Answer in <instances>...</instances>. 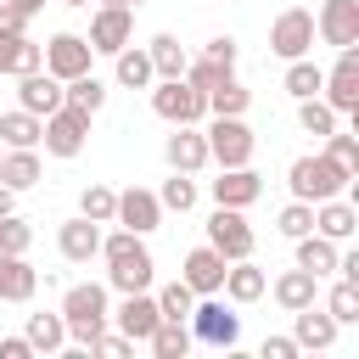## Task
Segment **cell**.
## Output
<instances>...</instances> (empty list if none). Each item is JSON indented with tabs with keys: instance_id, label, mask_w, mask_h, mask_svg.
Listing matches in <instances>:
<instances>
[{
	"instance_id": "f6af8a7d",
	"label": "cell",
	"mask_w": 359,
	"mask_h": 359,
	"mask_svg": "<svg viewBox=\"0 0 359 359\" xmlns=\"http://www.w3.org/2000/svg\"><path fill=\"white\" fill-rule=\"evenodd\" d=\"M180 79H185V84H196V90L208 95V90H213L219 79H230V73H224V67H213L208 56H196V62H185V73H180Z\"/></svg>"
},
{
	"instance_id": "5b68a950",
	"label": "cell",
	"mask_w": 359,
	"mask_h": 359,
	"mask_svg": "<svg viewBox=\"0 0 359 359\" xmlns=\"http://www.w3.org/2000/svg\"><path fill=\"white\" fill-rule=\"evenodd\" d=\"M185 325H191V342H208V348H236V337H241V320L219 303V292L196 297V309L185 314Z\"/></svg>"
},
{
	"instance_id": "7bdbcfd3",
	"label": "cell",
	"mask_w": 359,
	"mask_h": 359,
	"mask_svg": "<svg viewBox=\"0 0 359 359\" xmlns=\"http://www.w3.org/2000/svg\"><path fill=\"white\" fill-rule=\"evenodd\" d=\"M325 157H331V163H342L348 174H359V140H353V135L331 129V135H325Z\"/></svg>"
},
{
	"instance_id": "9f6ffc18",
	"label": "cell",
	"mask_w": 359,
	"mask_h": 359,
	"mask_svg": "<svg viewBox=\"0 0 359 359\" xmlns=\"http://www.w3.org/2000/svg\"><path fill=\"white\" fill-rule=\"evenodd\" d=\"M62 6H90V0H62Z\"/></svg>"
},
{
	"instance_id": "277c9868",
	"label": "cell",
	"mask_w": 359,
	"mask_h": 359,
	"mask_svg": "<svg viewBox=\"0 0 359 359\" xmlns=\"http://www.w3.org/2000/svg\"><path fill=\"white\" fill-rule=\"evenodd\" d=\"M202 140H208V163H219V168H241L258 151V140H252V129L241 118H213Z\"/></svg>"
},
{
	"instance_id": "ba28073f",
	"label": "cell",
	"mask_w": 359,
	"mask_h": 359,
	"mask_svg": "<svg viewBox=\"0 0 359 359\" xmlns=\"http://www.w3.org/2000/svg\"><path fill=\"white\" fill-rule=\"evenodd\" d=\"M269 50H275L280 62H297V56H309V50H314V11H303V6H286V11L269 22Z\"/></svg>"
},
{
	"instance_id": "ac0fdd59",
	"label": "cell",
	"mask_w": 359,
	"mask_h": 359,
	"mask_svg": "<svg viewBox=\"0 0 359 359\" xmlns=\"http://www.w3.org/2000/svg\"><path fill=\"white\" fill-rule=\"evenodd\" d=\"M163 157H168V168L196 174V168H208V140H202L191 123H174V135L163 140Z\"/></svg>"
},
{
	"instance_id": "ee69618b",
	"label": "cell",
	"mask_w": 359,
	"mask_h": 359,
	"mask_svg": "<svg viewBox=\"0 0 359 359\" xmlns=\"http://www.w3.org/2000/svg\"><path fill=\"white\" fill-rule=\"evenodd\" d=\"M28 241H34V224L17 219V213H6L0 219V252H28Z\"/></svg>"
},
{
	"instance_id": "836d02e7",
	"label": "cell",
	"mask_w": 359,
	"mask_h": 359,
	"mask_svg": "<svg viewBox=\"0 0 359 359\" xmlns=\"http://www.w3.org/2000/svg\"><path fill=\"white\" fill-rule=\"evenodd\" d=\"M62 101H67V107H79V112H90V118H95V112H101V107H107V84H101V79H95V73H79V79H67V84H62Z\"/></svg>"
},
{
	"instance_id": "d590c367",
	"label": "cell",
	"mask_w": 359,
	"mask_h": 359,
	"mask_svg": "<svg viewBox=\"0 0 359 359\" xmlns=\"http://www.w3.org/2000/svg\"><path fill=\"white\" fill-rule=\"evenodd\" d=\"M325 314H331L337 325H359V280H337V286L325 292Z\"/></svg>"
},
{
	"instance_id": "e0dca14e",
	"label": "cell",
	"mask_w": 359,
	"mask_h": 359,
	"mask_svg": "<svg viewBox=\"0 0 359 359\" xmlns=\"http://www.w3.org/2000/svg\"><path fill=\"white\" fill-rule=\"evenodd\" d=\"M157 297L151 292H123V303H118V331L129 337V342H146L151 331H157Z\"/></svg>"
},
{
	"instance_id": "681fc988",
	"label": "cell",
	"mask_w": 359,
	"mask_h": 359,
	"mask_svg": "<svg viewBox=\"0 0 359 359\" xmlns=\"http://www.w3.org/2000/svg\"><path fill=\"white\" fill-rule=\"evenodd\" d=\"M303 348L292 342V337H264V359H297Z\"/></svg>"
},
{
	"instance_id": "7402d4cb",
	"label": "cell",
	"mask_w": 359,
	"mask_h": 359,
	"mask_svg": "<svg viewBox=\"0 0 359 359\" xmlns=\"http://www.w3.org/2000/svg\"><path fill=\"white\" fill-rule=\"evenodd\" d=\"M34 67H45V45H34L28 34H11V28H0V73L22 79V73H34Z\"/></svg>"
},
{
	"instance_id": "74e56055",
	"label": "cell",
	"mask_w": 359,
	"mask_h": 359,
	"mask_svg": "<svg viewBox=\"0 0 359 359\" xmlns=\"http://www.w3.org/2000/svg\"><path fill=\"white\" fill-rule=\"evenodd\" d=\"M79 213L95 219V224H112V213H118V191H112V185H84V191H79Z\"/></svg>"
},
{
	"instance_id": "4dcf8cb0",
	"label": "cell",
	"mask_w": 359,
	"mask_h": 359,
	"mask_svg": "<svg viewBox=\"0 0 359 359\" xmlns=\"http://www.w3.org/2000/svg\"><path fill=\"white\" fill-rule=\"evenodd\" d=\"M247 107H252V90H247V84H236V73H230V79H219V84L208 90V112H213V118H241Z\"/></svg>"
},
{
	"instance_id": "9a60e30c",
	"label": "cell",
	"mask_w": 359,
	"mask_h": 359,
	"mask_svg": "<svg viewBox=\"0 0 359 359\" xmlns=\"http://www.w3.org/2000/svg\"><path fill=\"white\" fill-rule=\"evenodd\" d=\"M208 191H213L219 208H252V202L264 196V180L252 174V163H241V168H219V180H213Z\"/></svg>"
},
{
	"instance_id": "6f0895ef",
	"label": "cell",
	"mask_w": 359,
	"mask_h": 359,
	"mask_svg": "<svg viewBox=\"0 0 359 359\" xmlns=\"http://www.w3.org/2000/svg\"><path fill=\"white\" fill-rule=\"evenodd\" d=\"M0 151H6V146H0Z\"/></svg>"
},
{
	"instance_id": "3957f363",
	"label": "cell",
	"mask_w": 359,
	"mask_h": 359,
	"mask_svg": "<svg viewBox=\"0 0 359 359\" xmlns=\"http://www.w3.org/2000/svg\"><path fill=\"white\" fill-rule=\"evenodd\" d=\"M151 112L163 123H196L208 118V95L185 79H151Z\"/></svg>"
},
{
	"instance_id": "f907efd6",
	"label": "cell",
	"mask_w": 359,
	"mask_h": 359,
	"mask_svg": "<svg viewBox=\"0 0 359 359\" xmlns=\"http://www.w3.org/2000/svg\"><path fill=\"white\" fill-rule=\"evenodd\" d=\"M0 28H11V34H22V28H28V11H22L17 0H0Z\"/></svg>"
},
{
	"instance_id": "1f68e13d",
	"label": "cell",
	"mask_w": 359,
	"mask_h": 359,
	"mask_svg": "<svg viewBox=\"0 0 359 359\" xmlns=\"http://www.w3.org/2000/svg\"><path fill=\"white\" fill-rule=\"evenodd\" d=\"M146 342H151V353H157V359H185V353H191V325L163 314V320H157V331H151Z\"/></svg>"
},
{
	"instance_id": "5bb4252c",
	"label": "cell",
	"mask_w": 359,
	"mask_h": 359,
	"mask_svg": "<svg viewBox=\"0 0 359 359\" xmlns=\"http://www.w3.org/2000/svg\"><path fill=\"white\" fill-rule=\"evenodd\" d=\"M314 34L325 45H359V0H325L320 17H314Z\"/></svg>"
},
{
	"instance_id": "816d5d0a",
	"label": "cell",
	"mask_w": 359,
	"mask_h": 359,
	"mask_svg": "<svg viewBox=\"0 0 359 359\" xmlns=\"http://www.w3.org/2000/svg\"><path fill=\"white\" fill-rule=\"evenodd\" d=\"M0 359H34L28 337H0Z\"/></svg>"
},
{
	"instance_id": "44dd1931",
	"label": "cell",
	"mask_w": 359,
	"mask_h": 359,
	"mask_svg": "<svg viewBox=\"0 0 359 359\" xmlns=\"http://www.w3.org/2000/svg\"><path fill=\"white\" fill-rule=\"evenodd\" d=\"M337 331H342V325H337L325 309H314V303H309V309H292V342H297V348H331Z\"/></svg>"
},
{
	"instance_id": "f5cc1de1",
	"label": "cell",
	"mask_w": 359,
	"mask_h": 359,
	"mask_svg": "<svg viewBox=\"0 0 359 359\" xmlns=\"http://www.w3.org/2000/svg\"><path fill=\"white\" fill-rule=\"evenodd\" d=\"M11 208H17V191H11V185H0V219H6Z\"/></svg>"
},
{
	"instance_id": "8992f818",
	"label": "cell",
	"mask_w": 359,
	"mask_h": 359,
	"mask_svg": "<svg viewBox=\"0 0 359 359\" xmlns=\"http://www.w3.org/2000/svg\"><path fill=\"white\" fill-rule=\"evenodd\" d=\"M320 101H325L337 118H353V112H359V50H353V45H342V50H337V67L325 73Z\"/></svg>"
},
{
	"instance_id": "d6986e66",
	"label": "cell",
	"mask_w": 359,
	"mask_h": 359,
	"mask_svg": "<svg viewBox=\"0 0 359 359\" xmlns=\"http://www.w3.org/2000/svg\"><path fill=\"white\" fill-rule=\"evenodd\" d=\"M56 247H62V258H67V264H90V258L101 252V224L79 213V219H67V224L56 230Z\"/></svg>"
},
{
	"instance_id": "e575fe53",
	"label": "cell",
	"mask_w": 359,
	"mask_h": 359,
	"mask_svg": "<svg viewBox=\"0 0 359 359\" xmlns=\"http://www.w3.org/2000/svg\"><path fill=\"white\" fill-rule=\"evenodd\" d=\"M39 129H45V118H34V112H6L0 118V146H39Z\"/></svg>"
},
{
	"instance_id": "2e32d148",
	"label": "cell",
	"mask_w": 359,
	"mask_h": 359,
	"mask_svg": "<svg viewBox=\"0 0 359 359\" xmlns=\"http://www.w3.org/2000/svg\"><path fill=\"white\" fill-rule=\"evenodd\" d=\"M17 107H22V112H34V118L56 112V107H62V79H56V73H45V67L22 73V79H17Z\"/></svg>"
},
{
	"instance_id": "9c48e42d",
	"label": "cell",
	"mask_w": 359,
	"mask_h": 359,
	"mask_svg": "<svg viewBox=\"0 0 359 359\" xmlns=\"http://www.w3.org/2000/svg\"><path fill=\"white\" fill-rule=\"evenodd\" d=\"M90 50L95 56H118L129 39H135V6H95V17H90Z\"/></svg>"
},
{
	"instance_id": "8d00e7d4",
	"label": "cell",
	"mask_w": 359,
	"mask_h": 359,
	"mask_svg": "<svg viewBox=\"0 0 359 359\" xmlns=\"http://www.w3.org/2000/svg\"><path fill=\"white\" fill-rule=\"evenodd\" d=\"M320 84H325V67H314L309 56H297V62H286V95H320Z\"/></svg>"
},
{
	"instance_id": "11a10c76",
	"label": "cell",
	"mask_w": 359,
	"mask_h": 359,
	"mask_svg": "<svg viewBox=\"0 0 359 359\" xmlns=\"http://www.w3.org/2000/svg\"><path fill=\"white\" fill-rule=\"evenodd\" d=\"M101 6H140V0H101Z\"/></svg>"
},
{
	"instance_id": "cb8c5ba5",
	"label": "cell",
	"mask_w": 359,
	"mask_h": 359,
	"mask_svg": "<svg viewBox=\"0 0 359 359\" xmlns=\"http://www.w3.org/2000/svg\"><path fill=\"white\" fill-rule=\"evenodd\" d=\"M34 286H39L34 264H28L22 252H0V303H28Z\"/></svg>"
},
{
	"instance_id": "603a6c76",
	"label": "cell",
	"mask_w": 359,
	"mask_h": 359,
	"mask_svg": "<svg viewBox=\"0 0 359 359\" xmlns=\"http://www.w3.org/2000/svg\"><path fill=\"white\" fill-rule=\"evenodd\" d=\"M39 180H45V168H39V151H34V146H6V151H0V185L28 191V185H39Z\"/></svg>"
},
{
	"instance_id": "ffe728a7",
	"label": "cell",
	"mask_w": 359,
	"mask_h": 359,
	"mask_svg": "<svg viewBox=\"0 0 359 359\" xmlns=\"http://www.w3.org/2000/svg\"><path fill=\"white\" fill-rule=\"evenodd\" d=\"M314 230H320L325 241H353V230H359V208L342 202V196H325V202H314Z\"/></svg>"
},
{
	"instance_id": "52a82bcc",
	"label": "cell",
	"mask_w": 359,
	"mask_h": 359,
	"mask_svg": "<svg viewBox=\"0 0 359 359\" xmlns=\"http://www.w3.org/2000/svg\"><path fill=\"white\" fill-rule=\"evenodd\" d=\"M39 140H45V151L50 157H79L84 151V140H90V112H79V107H56V112H45V129H39Z\"/></svg>"
},
{
	"instance_id": "c3c4849f",
	"label": "cell",
	"mask_w": 359,
	"mask_h": 359,
	"mask_svg": "<svg viewBox=\"0 0 359 359\" xmlns=\"http://www.w3.org/2000/svg\"><path fill=\"white\" fill-rule=\"evenodd\" d=\"M90 353H107V359H123V353H135V342H129L123 331H118V337H107V331H101V337L90 342Z\"/></svg>"
},
{
	"instance_id": "8fae6325",
	"label": "cell",
	"mask_w": 359,
	"mask_h": 359,
	"mask_svg": "<svg viewBox=\"0 0 359 359\" xmlns=\"http://www.w3.org/2000/svg\"><path fill=\"white\" fill-rule=\"evenodd\" d=\"M224 269H230V258H224V252H213V247L202 241V247H191V252H185V264H180V280H185L196 297H213V292L224 286Z\"/></svg>"
},
{
	"instance_id": "4316f807",
	"label": "cell",
	"mask_w": 359,
	"mask_h": 359,
	"mask_svg": "<svg viewBox=\"0 0 359 359\" xmlns=\"http://www.w3.org/2000/svg\"><path fill=\"white\" fill-rule=\"evenodd\" d=\"M275 303L292 314V309H309V303H320V275H309L303 264L297 269H286L280 280H275Z\"/></svg>"
},
{
	"instance_id": "b9f144b4",
	"label": "cell",
	"mask_w": 359,
	"mask_h": 359,
	"mask_svg": "<svg viewBox=\"0 0 359 359\" xmlns=\"http://www.w3.org/2000/svg\"><path fill=\"white\" fill-rule=\"evenodd\" d=\"M196 309V292L185 286V280H168L163 292H157V314H168V320H185Z\"/></svg>"
},
{
	"instance_id": "f35d334b",
	"label": "cell",
	"mask_w": 359,
	"mask_h": 359,
	"mask_svg": "<svg viewBox=\"0 0 359 359\" xmlns=\"http://www.w3.org/2000/svg\"><path fill=\"white\" fill-rule=\"evenodd\" d=\"M157 202H163L168 213H191V208H196V180L174 168V180H163V191H157Z\"/></svg>"
},
{
	"instance_id": "6da1fadb",
	"label": "cell",
	"mask_w": 359,
	"mask_h": 359,
	"mask_svg": "<svg viewBox=\"0 0 359 359\" xmlns=\"http://www.w3.org/2000/svg\"><path fill=\"white\" fill-rule=\"evenodd\" d=\"M107 286L101 280H79V286H67L62 292V320H67V342H79V348H90L101 331H107Z\"/></svg>"
},
{
	"instance_id": "4fadbf2b",
	"label": "cell",
	"mask_w": 359,
	"mask_h": 359,
	"mask_svg": "<svg viewBox=\"0 0 359 359\" xmlns=\"http://www.w3.org/2000/svg\"><path fill=\"white\" fill-rule=\"evenodd\" d=\"M112 224H123V230H135V236L157 230V224H163V202H157V191H146V185L118 191V213H112Z\"/></svg>"
},
{
	"instance_id": "d4e9b609",
	"label": "cell",
	"mask_w": 359,
	"mask_h": 359,
	"mask_svg": "<svg viewBox=\"0 0 359 359\" xmlns=\"http://www.w3.org/2000/svg\"><path fill=\"white\" fill-rule=\"evenodd\" d=\"M151 252L140 247V252H129V258H112V269H107V286L112 292H151Z\"/></svg>"
},
{
	"instance_id": "f1b7e54d",
	"label": "cell",
	"mask_w": 359,
	"mask_h": 359,
	"mask_svg": "<svg viewBox=\"0 0 359 359\" xmlns=\"http://www.w3.org/2000/svg\"><path fill=\"white\" fill-rule=\"evenodd\" d=\"M297 264L309 269V275H337V241H325L320 230H309V236H297Z\"/></svg>"
},
{
	"instance_id": "30bf717a",
	"label": "cell",
	"mask_w": 359,
	"mask_h": 359,
	"mask_svg": "<svg viewBox=\"0 0 359 359\" xmlns=\"http://www.w3.org/2000/svg\"><path fill=\"white\" fill-rule=\"evenodd\" d=\"M208 247H213V252H224L230 264H236V258H252V224L241 219V208H219V202H213Z\"/></svg>"
},
{
	"instance_id": "f546056e",
	"label": "cell",
	"mask_w": 359,
	"mask_h": 359,
	"mask_svg": "<svg viewBox=\"0 0 359 359\" xmlns=\"http://www.w3.org/2000/svg\"><path fill=\"white\" fill-rule=\"evenodd\" d=\"M112 62H118V84H123V90H151V79H157V73H151V56H146L135 39H129Z\"/></svg>"
},
{
	"instance_id": "d6a6232c",
	"label": "cell",
	"mask_w": 359,
	"mask_h": 359,
	"mask_svg": "<svg viewBox=\"0 0 359 359\" xmlns=\"http://www.w3.org/2000/svg\"><path fill=\"white\" fill-rule=\"evenodd\" d=\"M146 56H151V73H157V79H180V73H185V62H191V56H185V45H180L174 34H157V39L146 45Z\"/></svg>"
},
{
	"instance_id": "60d3db41",
	"label": "cell",
	"mask_w": 359,
	"mask_h": 359,
	"mask_svg": "<svg viewBox=\"0 0 359 359\" xmlns=\"http://www.w3.org/2000/svg\"><path fill=\"white\" fill-rule=\"evenodd\" d=\"M275 224H280V236H286V241L309 236V230H314V202H297V196H292V202L280 208V219H275Z\"/></svg>"
},
{
	"instance_id": "db71d44e",
	"label": "cell",
	"mask_w": 359,
	"mask_h": 359,
	"mask_svg": "<svg viewBox=\"0 0 359 359\" xmlns=\"http://www.w3.org/2000/svg\"><path fill=\"white\" fill-rule=\"evenodd\" d=\"M17 6H22L28 17H34V11H45V0H17Z\"/></svg>"
},
{
	"instance_id": "83f0119b",
	"label": "cell",
	"mask_w": 359,
	"mask_h": 359,
	"mask_svg": "<svg viewBox=\"0 0 359 359\" xmlns=\"http://www.w3.org/2000/svg\"><path fill=\"white\" fill-rule=\"evenodd\" d=\"M28 348L34 353H62L67 348V320H62V309L56 314H28Z\"/></svg>"
},
{
	"instance_id": "bcb514c9",
	"label": "cell",
	"mask_w": 359,
	"mask_h": 359,
	"mask_svg": "<svg viewBox=\"0 0 359 359\" xmlns=\"http://www.w3.org/2000/svg\"><path fill=\"white\" fill-rule=\"evenodd\" d=\"M146 241L135 236V230H112V236H101V258L112 264V258H129V252H140Z\"/></svg>"
},
{
	"instance_id": "7a4b0ae2",
	"label": "cell",
	"mask_w": 359,
	"mask_h": 359,
	"mask_svg": "<svg viewBox=\"0 0 359 359\" xmlns=\"http://www.w3.org/2000/svg\"><path fill=\"white\" fill-rule=\"evenodd\" d=\"M348 168L342 163H331L325 151H314V157H292V168H286V185H292V196L297 202H325V196H342L348 191Z\"/></svg>"
},
{
	"instance_id": "ab89813d",
	"label": "cell",
	"mask_w": 359,
	"mask_h": 359,
	"mask_svg": "<svg viewBox=\"0 0 359 359\" xmlns=\"http://www.w3.org/2000/svg\"><path fill=\"white\" fill-rule=\"evenodd\" d=\"M297 123H303L309 135H320V140H325V135L337 129V112H331L320 95H303V101H297Z\"/></svg>"
},
{
	"instance_id": "7c38bea8",
	"label": "cell",
	"mask_w": 359,
	"mask_h": 359,
	"mask_svg": "<svg viewBox=\"0 0 359 359\" xmlns=\"http://www.w3.org/2000/svg\"><path fill=\"white\" fill-rule=\"evenodd\" d=\"M90 39L84 34H50V45H45V73H56L62 84L67 79H79V73H90Z\"/></svg>"
},
{
	"instance_id": "484cf974",
	"label": "cell",
	"mask_w": 359,
	"mask_h": 359,
	"mask_svg": "<svg viewBox=\"0 0 359 359\" xmlns=\"http://www.w3.org/2000/svg\"><path fill=\"white\" fill-rule=\"evenodd\" d=\"M264 286H269V275H264L252 258H236V264L224 269V286H219V292H224L230 303H258V297H264Z\"/></svg>"
},
{
	"instance_id": "7dc6e473",
	"label": "cell",
	"mask_w": 359,
	"mask_h": 359,
	"mask_svg": "<svg viewBox=\"0 0 359 359\" xmlns=\"http://www.w3.org/2000/svg\"><path fill=\"white\" fill-rule=\"evenodd\" d=\"M202 56H208L213 67L236 73V56H241V50H236V39H230V34H219V39H208V50H202Z\"/></svg>"
}]
</instances>
